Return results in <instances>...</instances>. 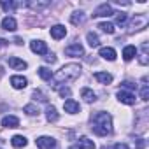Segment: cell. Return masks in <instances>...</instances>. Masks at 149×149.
Masks as SVG:
<instances>
[{"label": "cell", "instance_id": "cell-9", "mask_svg": "<svg viewBox=\"0 0 149 149\" xmlns=\"http://www.w3.org/2000/svg\"><path fill=\"white\" fill-rule=\"evenodd\" d=\"M30 49L33 53H37V54H47V46L42 40H32L30 42Z\"/></svg>", "mask_w": 149, "mask_h": 149}, {"label": "cell", "instance_id": "cell-34", "mask_svg": "<svg viewBox=\"0 0 149 149\" xmlns=\"http://www.w3.org/2000/svg\"><path fill=\"white\" fill-rule=\"evenodd\" d=\"M46 61H47V63H56V56H54L53 53H51V54L47 53V54H46Z\"/></svg>", "mask_w": 149, "mask_h": 149}, {"label": "cell", "instance_id": "cell-33", "mask_svg": "<svg viewBox=\"0 0 149 149\" xmlns=\"http://www.w3.org/2000/svg\"><path fill=\"white\" fill-rule=\"evenodd\" d=\"M135 144H137V149H146V140L144 139H135Z\"/></svg>", "mask_w": 149, "mask_h": 149}, {"label": "cell", "instance_id": "cell-2", "mask_svg": "<svg viewBox=\"0 0 149 149\" xmlns=\"http://www.w3.org/2000/svg\"><path fill=\"white\" fill-rule=\"evenodd\" d=\"M91 130L93 133L105 137L112 132V118L109 112H97L91 119Z\"/></svg>", "mask_w": 149, "mask_h": 149}, {"label": "cell", "instance_id": "cell-23", "mask_svg": "<svg viewBox=\"0 0 149 149\" xmlns=\"http://www.w3.org/2000/svg\"><path fill=\"white\" fill-rule=\"evenodd\" d=\"M39 76H40V79H44V81H51V79H53V72H51L47 67H40V68H39Z\"/></svg>", "mask_w": 149, "mask_h": 149}, {"label": "cell", "instance_id": "cell-22", "mask_svg": "<svg viewBox=\"0 0 149 149\" xmlns=\"http://www.w3.org/2000/svg\"><path fill=\"white\" fill-rule=\"evenodd\" d=\"M98 28H100L102 32H105V33H114V32H116V26H114V23H111V21H104V23H100Z\"/></svg>", "mask_w": 149, "mask_h": 149}, {"label": "cell", "instance_id": "cell-13", "mask_svg": "<svg viewBox=\"0 0 149 149\" xmlns=\"http://www.w3.org/2000/svg\"><path fill=\"white\" fill-rule=\"evenodd\" d=\"M7 63H9V67H13L14 70H25L28 65H26V61H23V60H19V58H16V56H11L9 60H7Z\"/></svg>", "mask_w": 149, "mask_h": 149}, {"label": "cell", "instance_id": "cell-26", "mask_svg": "<svg viewBox=\"0 0 149 149\" xmlns=\"http://www.w3.org/2000/svg\"><path fill=\"white\" fill-rule=\"evenodd\" d=\"M23 111H25L28 116H37V114H39V107H37V105H33V104L25 105V107H23Z\"/></svg>", "mask_w": 149, "mask_h": 149}, {"label": "cell", "instance_id": "cell-16", "mask_svg": "<svg viewBox=\"0 0 149 149\" xmlns=\"http://www.w3.org/2000/svg\"><path fill=\"white\" fill-rule=\"evenodd\" d=\"M100 56L104 60H109V61H114L116 60V51L112 47H100Z\"/></svg>", "mask_w": 149, "mask_h": 149}, {"label": "cell", "instance_id": "cell-6", "mask_svg": "<svg viewBox=\"0 0 149 149\" xmlns=\"http://www.w3.org/2000/svg\"><path fill=\"white\" fill-rule=\"evenodd\" d=\"M118 100L121 104H126V105H133L135 104V95L132 91H126V90H119L118 91Z\"/></svg>", "mask_w": 149, "mask_h": 149}, {"label": "cell", "instance_id": "cell-18", "mask_svg": "<svg viewBox=\"0 0 149 149\" xmlns=\"http://www.w3.org/2000/svg\"><path fill=\"white\" fill-rule=\"evenodd\" d=\"M77 149H95V142L90 140L88 137H81L77 142Z\"/></svg>", "mask_w": 149, "mask_h": 149}, {"label": "cell", "instance_id": "cell-27", "mask_svg": "<svg viewBox=\"0 0 149 149\" xmlns=\"http://www.w3.org/2000/svg\"><path fill=\"white\" fill-rule=\"evenodd\" d=\"M139 61H140L142 65H147V42H144V44H142V53H140Z\"/></svg>", "mask_w": 149, "mask_h": 149}, {"label": "cell", "instance_id": "cell-28", "mask_svg": "<svg viewBox=\"0 0 149 149\" xmlns=\"http://www.w3.org/2000/svg\"><path fill=\"white\" fill-rule=\"evenodd\" d=\"M0 6H2V9H6V11H13L16 7H19L21 4H16V2H0Z\"/></svg>", "mask_w": 149, "mask_h": 149}, {"label": "cell", "instance_id": "cell-29", "mask_svg": "<svg viewBox=\"0 0 149 149\" xmlns=\"http://www.w3.org/2000/svg\"><path fill=\"white\" fill-rule=\"evenodd\" d=\"M114 14H116V23L118 25H125L128 21V16L125 13H114Z\"/></svg>", "mask_w": 149, "mask_h": 149}, {"label": "cell", "instance_id": "cell-12", "mask_svg": "<svg viewBox=\"0 0 149 149\" xmlns=\"http://www.w3.org/2000/svg\"><path fill=\"white\" fill-rule=\"evenodd\" d=\"M2 28L7 30V32H14V30L18 28V23H16V19H14L13 16H6V18L2 19Z\"/></svg>", "mask_w": 149, "mask_h": 149}, {"label": "cell", "instance_id": "cell-39", "mask_svg": "<svg viewBox=\"0 0 149 149\" xmlns=\"http://www.w3.org/2000/svg\"><path fill=\"white\" fill-rule=\"evenodd\" d=\"M70 149H77V147H70Z\"/></svg>", "mask_w": 149, "mask_h": 149}, {"label": "cell", "instance_id": "cell-4", "mask_svg": "<svg viewBox=\"0 0 149 149\" xmlns=\"http://www.w3.org/2000/svg\"><path fill=\"white\" fill-rule=\"evenodd\" d=\"M35 144H37L39 149H54V147H56V140H54L53 137H47V135L39 137V139L35 140Z\"/></svg>", "mask_w": 149, "mask_h": 149}, {"label": "cell", "instance_id": "cell-11", "mask_svg": "<svg viewBox=\"0 0 149 149\" xmlns=\"http://www.w3.org/2000/svg\"><path fill=\"white\" fill-rule=\"evenodd\" d=\"M65 35H67V28H65L63 25H54V26H51V37H53L54 40L63 39Z\"/></svg>", "mask_w": 149, "mask_h": 149}, {"label": "cell", "instance_id": "cell-30", "mask_svg": "<svg viewBox=\"0 0 149 149\" xmlns=\"http://www.w3.org/2000/svg\"><path fill=\"white\" fill-rule=\"evenodd\" d=\"M140 98H142V100H149V86H147V84H142V90H140Z\"/></svg>", "mask_w": 149, "mask_h": 149}, {"label": "cell", "instance_id": "cell-3", "mask_svg": "<svg viewBox=\"0 0 149 149\" xmlns=\"http://www.w3.org/2000/svg\"><path fill=\"white\" fill-rule=\"evenodd\" d=\"M147 23H149V19H147V16H146V14H135V16L132 18V21L128 23V32L142 30V28H146V26H147Z\"/></svg>", "mask_w": 149, "mask_h": 149}, {"label": "cell", "instance_id": "cell-15", "mask_svg": "<svg viewBox=\"0 0 149 149\" xmlns=\"http://www.w3.org/2000/svg\"><path fill=\"white\" fill-rule=\"evenodd\" d=\"M2 126H6V128H18L19 126V119L16 116H6V118H2Z\"/></svg>", "mask_w": 149, "mask_h": 149}, {"label": "cell", "instance_id": "cell-38", "mask_svg": "<svg viewBox=\"0 0 149 149\" xmlns=\"http://www.w3.org/2000/svg\"><path fill=\"white\" fill-rule=\"evenodd\" d=\"M102 149H112V147H107V146H104V147H102Z\"/></svg>", "mask_w": 149, "mask_h": 149}, {"label": "cell", "instance_id": "cell-20", "mask_svg": "<svg viewBox=\"0 0 149 149\" xmlns=\"http://www.w3.org/2000/svg\"><path fill=\"white\" fill-rule=\"evenodd\" d=\"M81 97H83L88 104H91V102L97 100V95H95L93 90H90V88H83V90H81Z\"/></svg>", "mask_w": 149, "mask_h": 149}, {"label": "cell", "instance_id": "cell-37", "mask_svg": "<svg viewBox=\"0 0 149 149\" xmlns=\"http://www.w3.org/2000/svg\"><path fill=\"white\" fill-rule=\"evenodd\" d=\"M7 44H9V42H7L6 39H0V47H4V46H7Z\"/></svg>", "mask_w": 149, "mask_h": 149}, {"label": "cell", "instance_id": "cell-7", "mask_svg": "<svg viewBox=\"0 0 149 149\" xmlns=\"http://www.w3.org/2000/svg\"><path fill=\"white\" fill-rule=\"evenodd\" d=\"M65 54L67 56H83L84 49H83V46L79 42H76V44H70V46L65 47Z\"/></svg>", "mask_w": 149, "mask_h": 149}, {"label": "cell", "instance_id": "cell-31", "mask_svg": "<svg viewBox=\"0 0 149 149\" xmlns=\"http://www.w3.org/2000/svg\"><path fill=\"white\" fill-rule=\"evenodd\" d=\"M58 93H60V97H67V98L70 97V90H68V88H60Z\"/></svg>", "mask_w": 149, "mask_h": 149}, {"label": "cell", "instance_id": "cell-32", "mask_svg": "<svg viewBox=\"0 0 149 149\" xmlns=\"http://www.w3.org/2000/svg\"><path fill=\"white\" fill-rule=\"evenodd\" d=\"M33 98H37V100H40V102H46V100H47V98H46L40 91H37V90L33 91Z\"/></svg>", "mask_w": 149, "mask_h": 149}, {"label": "cell", "instance_id": "cell-5", "mask_svg": "<svg viewBox=\"0 0 149 149\" xmlns=\"http://www.w3.org/2000/svg\"><path fill=\"white\" fill-rule=\"evenodd\" d=\"M109 16H114V11L109 4H102L93 11V18H109Z\"/></svg>", "mask_w": 149, "mask_h": 149}, {"label": "cell", "instance_id": "cell-19", "mask_svg": "<svg viewBox=\"0 0 149 149\" xmlns=\"http://www.w3.org/2000/svg\"><path fill=\"white\" fill-rule=\"evenodd\" d=\"M135 56H137V49H135V46H126V47L123 49V58H125L126 61L133 60Z\"/></svg>", "mask_w": 149, "mask_h": 149}, {"label": "cell", "instance_id": "cell-25", "mask_svg": "<svg viewBox=\"0 0 149 149\" xmlns=\"http://www.w3.org/2000/svg\"><path fill=\"white\" fill-rule=\"evenodd\" d=\"M70 21H72L74 25H81V23L84 21V13H81V11H77V13H74V14L70 16Z\"/></svg>", "mask_w": 149, "mask_h": 149}, {"label": "cell", "instance_id": "cell-21", "mask_svg": "<svg viewBox=\"0 0 149 149\" xmlns=\"http://www.w3.org/2000/svg\"><path fill=\"white\" fill-rule=\"evenodd\" d=\"M11 144H13L16 149H19V147H25L28 142H26V139H25L23 135H14V137L11 139Z\"/></svg>", "mask_w": 149, "mask_h": 149}, {"label": "cell", "instance_id": "cell-14", "mask_svg": "<svg viewBox=\"0 0 149 149\" xmlns=\"http://www.w3.org/2000/svg\"><path fill=\"white\" fill-rule=\"evenodd\" d=\"M100 84H111L112 83V76L109 72H95V76H93Z\"/></svg>", "mask_w": 149, "mask_h": 149}, {"label": "cell", "instance_id": "cell-8", "mask_svg": "<svg viewBox=\"0 0 149 149\" xmlns=\"http://www.w3.org/2000/svg\"><path fill=\"white\" fill-rule=\"evenodd\" d=\"M63 109H65V112H68V114H77V112H81V105H79L76 100H72V98L65 100Z\"/></svg>", "mask_w": 149, "mask_h": 149}, {"label": "cell", "instance_id": "cell-10", "mask_svg": "<svg viewBox=\"0 0 149 149\" xmlns=\"http://www.w3.org/2000/svg\"><path fill=\"white\" fill-rule=\"evenodd\" d=\"M26 84H28V79L23 76H13L11 77V86L14 90H23V88H26Z\"/></svg>", "mask_w": 149, "mask_h": 149}, {"label": "cell", "instance_id": "cell-17", "mask_svg": "<svg viewBox=\"0 0 149 149\" xmlns=\"http://www.w3.org/2000/svg\"><path fill=\"white\" fill-rule=\"evenodd\" d=\"M46 118H47V121L49 123H54V121H58V112H56V107L54 105H47V109H46Z\"/></svg>", "mask_w": 149, "mask_h": 149}, {"label": "cell", "instance_id": "cell-24", "mask_svg": "<svg viewBox=\"0 0 149 149\" xmlns=\"http://www.w3.org/2000/svg\"><path fill=\"white\" fill-rule=\"evenodd\" d=\"M86 39H88V44H90L91 47H97V46L100 44L98 35H97V33H93V32H88V33H86Z\"/></svg>", "mask_w": 149, "mask_h": 149}, {"label": "cell", "instance_id": "cell-1", "mask_svg": "<svg viewBox=\"0 0 149 149\" xmlns=\"http://www.w3.org/2000/svg\"><path fill=\"white\" fill-rule=\"evenodd\" d=\"M79 76H81V65L79 63H68V65L61 67L53 76V83H54V86H60L63 83L76 81Z\"/></svg>", "mask_w": 149, "mask_h": 149}, {"label": "cell", "instance_id": "cell-36", "mask_svg": "<svg viewBox=\"0 0 149 149\" xmlns=\"http://www.w3.org/2000/svg\"><path fill=\"white\" fill-rule=\"evenodd\" d=\"M112 149H128V146H126V144H121V142H119V144H116V146H114Z\"/></svg>", "mask_w": 149, "mask_h": 149}, {"label": "cell", "instance_id": "cell-35", "mask_svg": "<svg viewBox=\"0 0 149 149\" xmlns=\"http://www.w3.org/2000/svg\"><path fill=\"white\" fill-rule=\"evenodd\" d=\"M123 86H125V88H128V90H135V84H133V83H130V81H125V83H123Z\"/></svg>", "mask_w": 149, "mask_h": 149}]
</instances>
